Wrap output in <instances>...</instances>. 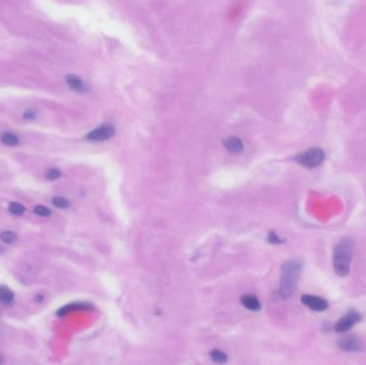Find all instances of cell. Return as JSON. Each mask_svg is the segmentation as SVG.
<instances>
[{"label":"cell","mask_w":366,"mask_h":365,"mask_svg":"<svg viewBox=\"0 0 366 365\" xmlns=\"http://www.w3.org/2000/svg\"><path fill=\"white\" fill-rule=\"evenodd\" d=\"M302 268L303 261L301 259L287 260L282 264V277L278 289V295L282 299H288L295 293Z\"/></svg>","instance_id":"1"},{"label":"cell","mask_w":366,"mask_h":365,"mask_svg":"<svg viewBox=\"0 0 366 365\" xmlns=\"http://www.w3.org/2000/svg\"><path fill=\"white\" fill-rule=\"evenodd\" d=\"M355 254V241L353 238H344L334 248L333 264L335 273L345 277L350 272V263Z\"/></svg>","instance_id":"2"},{"label":"cell","mask_w":366,"mask_h":365,"mask_svg":"<svg viewBox=\"0 0 366 365\" xmlns=\"http://www.w3.org/2000/svg\"><path fill=\"white\" fill-rule=\"evenodd\" d=\"M325 152L320 148H311L296 156V161L306 168H315L319 166L325 160Z\"/></svg>","instance_id":"3"},{"label":"cell","mask_w":366,"mask_h":365,"mask_svg":"<svg viewBox=\"0 0 366 365\" xmlns=\"http://www.w3.org/2000/svg\"><path fill=\"white\" fill-rule=\"evenodd\" d=\"M361 320H362L361 313L355 309H350L344 316H342L336 321L334 325V330L337 333H346L349 330H351L357 324L360 323Z\"/></svg>","instance_id":"4"},{"label":"cell","mask_w":366,"mask_h":365,"mask_svg":"<svg viewBox=\"0 0 366 365\" xmlns=\"http://www.w3.org/2000/svg\"><path fill=\"white\" fill-rule=\"evenodd\" d=\"M337 346L340 349L347 353H360L363 349V344L361 340L357 338L356 335H345L337 341Z\"/></svg>","instance_id":"5"},{"label":"cell","mask_w":366,"mask_h":365,"mask_svg":"<svg viewBox=\"0 0 366 365\" xmlns=\"http://www.w3.org/2000/svg\"><path fill=\"white\" fill-rule=\"evenodd\" d=\"M301 302H302L308 309L314 312H325L329 309V302L325 298L314 295H303L301 297Z\"/></svg>","instance_id":"6"},{"label":"cell","mask_w":366,"mask_h":365,"mask_svg":"<svg viewBox=\"0 0 366 365\" xmlns=\"http://www.w3.org/2000/svg\"><path fill=\"white\" fill-rule=\"evenodd\" d=\"M116 133V130L115 127L111 124H103L101 126H99L95 130L91 131L90 133H88L86 135L89 140H93V141H102V140H106L112 138L113 136Z\"/></svg>","instance_id":"7"},{"label":"cell","mask_w":366,"mask_h":365,"mask_svg":"<svg viewBox=\"0 0 366 365\" xmlns=\"http://www.w3.org/2000/svg\"><path fill=\"white\" fill-rule=\"evenodd\" d=\"M91 309V304L90 303H84V302H76V303H70L62 306L60 310L57 311V316H66V315L75 312V311H80V310H89Z\"/></svg>","instance_id":"8"},{"label":"cell","mask_w":366,"mask_h":365,"mask_svg":"<svg viewBox=\"0 0 366 365\" xmlns=\"http://www.w3.org/2000/svg\"><path fill=\"white\" fill-rule=\"evenodd\" d=\"M241 303L244 307H246L247 310L253 311V312H258L260 311L261 309V304L260 301L258 300L256 297L252 296V295H244L241 297Z\"/></svg>","instance_id":"9"},{"label":"cell","mask_w":366,"mask_h":365,"mask_svg":"<svg viewBox=\"0 0 366 365\" xmlns=\"http://www.w3.org/2000/svg\"><path fill=\"white\" fill-rule=\"evenodd\" d=\"M224 145L228 151L232 153H240L244 149L243 141L239 137H236V136H233V137H229L228 139H226L224 141Z\"/></svg>","instance_id":"10"},{"label":"cell","mask_w":366,"mask_h":365,"mask_svg":"<svg viewBox=\"0 0 366 365\" xmlns=\"http://www.w3.org/2000/svg\"><path fill=\"white\" fill-rule=\"evenodd\" d=\"M67 84L69 85V87L77 92H84L86 91V85L84 84V82L81 80L80 77L76 75H68L66 77Z\"/></svg>","instance_id":"11"},{"label":"cell","mask_w":366,"mask_h":365,"mask_svg":"<svg viewBox=\"0 0 366 365\" xmlns=\"http://www.w3.org/2000/svg\"><path fill=\"white\" fill-rule=\"evenodd\" d=\"M0 301L4 304H11L14 301V292L3 285H0Z\"/></svg>","instance_id":"12"},{"label":"cell","mask_w":366,"mask_h":365,"mask_svg":"<svg viewBox=\"0 0 366 365\" xmlns=\"http://www.w3.org/2000/svg\"><path fill=\"white\" fill-rule=\"evenodd\" d=\"M210 357L213 362L219 363V364H224L227 362V355L222 352L220 349H213L210 353Z\"/></svg>","instance_id":"13"},{"label":"cell","mask_w":366,"mask_h":365,"mask_svg":"<svg viewBox=\"0 0 366 365\" xmlns=\"http://www.w3.org/2000/svg\"><path fill=\"white\" fill-rule=\"evenodd\" d=\"M1 141H2V144L5 146L13 147L18 144V138H17V136H15L14 134L5 132L1 135Z\"/></svg>","instance_id":"14"},{"label":"cell","mask_w":366,"mask_h":365,"mask_svg":"<svg viewBox=\"0 0 366 365\" xmlns=\"http://www.w3.org/2000/svg\"><path fill=\"white\" fill-rule=\"evenodd\" d=\"M0 240H1L3 243H6V244H12V243H14L17 240V236L10 231L3 232L1 233V235H0Z\"/></svg>","instance_id":"15"},{"label":"cell","mask_w":366,"mask_h":365,"mask_svg":"<svg viewBox=\"0 0 366 365\" xmlns=\"http://www.w3.org/2000/svg\"><path fill=\"white\" fill-rule=\"evenodd\" d=\"M9 210H10L11 213L15 214V216H21V214L25 213L26 208L19 203L12 202V203L9 204Z\"/></svg>","instance_id":"16"},{"label":"cell","mask_w":366,"mask_h":365,"mask_svg":"<svg viewBox=\"0 0 366 365\" xmlns=\"http://www.w3.org/2000/svg\"><path fill=\"white\" fill-rule=\"evenodd\" d=\"M52 203L55 207H57V208L59 209H67L70 207V202L69 200H67L66 198L63 197H59V196H56L53 198Z\"/></svg>","instance_id":"17"},{"label":"cell","mask_w":366,"mask_h":365,"mask_svg":"<svg viewBox=\"0 0 366 365\" xmlns=\"http://www.w3.org/2000/svg\"><path fill=\"white\" fill-rule=\"evenodd\" d=\"M33 212L37 214V216L39 217H44V218H47V217H51L52 216V212L51 210H49L48 208H46V207L42 206V205H38L35 206L33 208Z\"/></svg>","instance_id":"18"},{"label":"cell","mask_w":366,"mask_h":365,"mask_svg":"<svg viewBox=\"0 0 366 365\" xmlns=\"http://www.w3.org/2000/svg\"><path fill=\"white\" fill-rule=\"evenodd\" d=\"M60 176H61V173H60V170H58V169H49L46 173V175H45L46 179L49 181L56 180V179H58Z\"/></svg>","instance_id":"19"},{"label":"cell","mask_w":366,"mask_h":365,"mask_svg":"<svg viewBox=\"0 0 366 365\" xmlns=\"http://www.w3.org/2000/svg\"><path fill=\"white\" fill-rule=\"evenodd\" d=\"M268 241L270 243H272V244H281V243L284 242V240L279 238L278 236L274 232H271L269 234V236H268Z\"/></svg>","instance_id":"20"},{"label":"cell","mask_w":366,"mask_h":365,"mask_svg":"<svg viewBox=\"0 0 366 365\" xmlns=\"http://www.w3.org/2000/svg\"><path fill=\"white\" fill-rule=\"evenodd\" d=\"M23 117L27 120H33L35 118V112L34 111H26L24 113Z\"/></svg>","instance_id":"21"},{"label":"cell","mask_w":366,"mask_h":365,"mask_svg":"<svg viewBox=\"0 0 366 365\" xmlns=\"http://www.w3.org/2000/svg\"><path fill=\"white\" fill-rule=\"evenodd\" d=\"M35 301H37L38 303H41L43 301V296L42 295H37V296H35Z\"/></svg>","instance_id":"22"},{"label":"cell","mask_w":366,"mask_h":365,"mask_svg":"<svg viewBox=\"0 0 366 365\" xmlns=\"http://www.w3.org/2000/svg\"><path fill=\"white\" fill-rule=\"evenodd\" d=\"M0 362H1V357H0Z\"/></svg>","instance_id":"23"}]
</instances>
